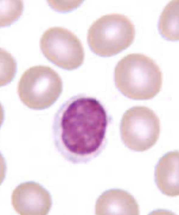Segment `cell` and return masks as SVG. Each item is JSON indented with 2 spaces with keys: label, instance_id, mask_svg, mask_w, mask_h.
Returning <instances> with one entry per match:
<instances>
[{
  "label": "cell",
  "instance_id": "6da1fadb",
  "mask_svg": "<svg viewBox=\"0 0 179 215\" xmlns=\"http://www.w3.org/2000/svg\"><path fill=\"white\" fill-rule=\"evenodd\" d=\"M108 123L106 111L98 100L83 95L73 97L54 115L52 129L55 146L72 163L89 162L104 148Z\"/></svg>",
  "mask_w": 179,
  "mask_h": 215
},
{
  "label": "cell",
  "instance_id": "7a4b0ae2",
  "mask_svg": "<svg viewBox=\"0 0 179 215\" xmlns=\"http://www.w3.org/2000/svg\"><path fill=\"white\" fill-rule=\"evenodd\" d=\"M114 80L120 92L133 99L146 100L155 97L162 84V74L153 60L143 54H128L115 67Z\"/></svg>",
  "mask_w": 179,
  "mask_h": 215
},
{
  "label": "cell",
  "instance_id": "3957f363",
  "mask_svg": "<svg viewBox=\"0 0 179 215\" xmlns=\"http://www.w3.org/2000/svg\"><path fill=\"white\" fill-rule=\"evenodd\" d=\"M134 25L123 15L115 13L101 17L88 31V43L91 50L102 57L115 55L129 47L135 36Z\"/></svg>",
  "mask_w": 179,
  "mask_h": 215
},
{
  "label": "cell",
  "instance_id": "277c9868",
  "mask_svg": "<svg viewBox=\"0 0 179 215\" xmlns=\"http://www.w3.org/2000/svg\"><path fill=\"white\" fill-rule=\"evenodd\" d=\"M63 89L62 79L50 67L39 65L23 73L18 82V93L22 102L30 109L41 110L52 105Z\"/></svg>",
  "mask_w": 179,
  "mask_h": 215
},
{
  "label": "cell",
  "instance_id": "5b68a950",
  "mask_svg": "<svg viewBox=\"0 0 179 215\" xmlns=\"http://www.w3.org/2000/svg\"><path fill=\"white\" fill-rule=\"evenodd\" d=\"M120 131L122 140L128 148L136 151H144L157 141L160 132V120L150 109L134 106L123 115Z\"/></svg>",
  "mask_w": 179,
  "mask_h": 215
},
{
  "label": "cell",
  "instance_id": "8992f818",
  "mask_svg": "<svg viewBox=\"0 0 179 215\" xmlns=\"http://www.w3.org/2000/svg\"><path fill=\"white\" fill-rule=\"evenodd\" d=\"M40 46L48 60L64 69H77L84 62L81 43L72 32L64 28L54 27L45 31L41 38Z\"/></svg>",
  "mask_w": 179,
  "mask_h": 215
},
{
  "label": "cell",
  "instance_id": "52a82bcc",
  "mask_svg": "<svg viewBox=\"0 0 179 215\" xmlns=\"http://www.w3.org/2000/svg\"><path fill=\"white\" fill-rule=\"evenodd\" d=\"M12 204L15 210L21 215H45L52 204L49 192L34 181L19 185L12 195Z\"/></svg>",
  "mask_w": 179,
  "mask_h": 215
},
{
  "label": "cell",
  "instance_id": "ba28073f",
  "mask_svg": "<svg viewBox=\"0 0 179 215\" xmlns=\"http://www.w3.org/2000/svg\"><path fill=\"white\" fill-rule=\"evenodd\" d=\"M96 215H139V205L133 197L120 189L104 192L95 204Z\"/></svg>",
  "mask_w": 179,
  "mask_h": 215
},
{
  "label": "cell",
  "instance_id": "9c48e42d",
  "mask_svg": "<svg viewBox=\"0 0 179 215\" xmlns=\"http://www.w3.org/2000/svg\"><path fill=\"white\" fill-rule=\"evenodd\" d=\"M179 159L178 151L169 152L160 159L156 167L157 186L163 193L168 196L179 194Z\"/></svg>",
  "mask_w": 179,
  "mask_h": 215
},
{
  "label": "cell",
  "instance_id": "30bf717a",
  "mask_svg": "<svg viewBox=\"0 0 179 215\" xmlns=\"http://www.w3.org/2000/svg\"><path fill=\"white\" fill-rule=\"evenodd\" d=\"M158 27L167 39H179V0L172 1L165 6L160 16Z\"/></svg>",
  "mask_w": 179,
  "mask_h": 215
},
{
  "label": "cell",
  "instance_id": "8fae6325",
  "mask_svg": "<svg viewBox=\"0 0 179 215\" xmlns=\"http://www.w3.org/2000/svg\"><path fill=\"white\" fill-rule=\"evenodd\" d=\"M0 5V26L10 25L21 15L23 10L20 0L2 1Z\"/></svg>",
  "mask_w": 179,
  "mask_h": 215
},
{
  "label": "cell",
  "instance_id": "7c38bea8",
  "mask_svg": "<svg viewBox=\"0 0 179 215\" xmlns=\"http://www.w3.org/2000/svg\"><path fill=\"white\" fill-rule=\"evenodd\" d=\"M2 58V75L1 76V86L5 85L10 82L13 79L16 72V63L10 54L3 49L0 50Z\"/></svg>",
  "mask_w": 179,
  "mask_h": 215
}]
</instances>
